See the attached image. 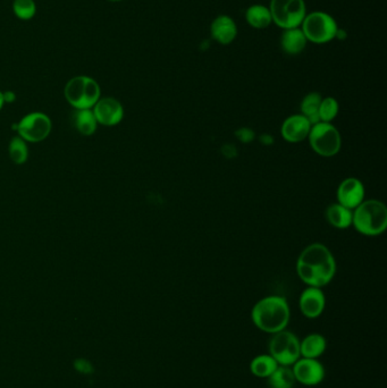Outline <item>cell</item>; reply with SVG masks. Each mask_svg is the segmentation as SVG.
<instances>
[{
	"label": "cell",
	"mask_w": 387,
	"mask_h": 388,
	"mask_svg": "<svg viewBox=\"0 0 387 388\" xmlns=\"http://www.w3.org/2000/svg\"><path fill=\"white\" fill-rule=\"evenodd\" d=\"M296 272L306 285L319 287L331 283L336 274V261L329 247L314 243L301 252L296 262Z\"/></svg>",
	"instance_id": "obj_1"
},
{
	"label": "cell",
	"mask_w": 387,
	"mask_h": 388,
	"mask_svg": "<svg viewBox=\"0 0 387 388\" xmlns=\"http://www.w3.org/2000/svg\"><path fill=\"white\" fill-rule=\"evenodd\" d=\"M290 318V305L285 297L279 295L264 297L251 311V319L256 327L272 335L284 330Z\"/></svg>",
	"instance_id": "obj_2"
},
{
	"label": "cell",
	"mask_w": 387,
	"mask_h": 388,
	"mask_svg": "<svg viewBox=\"0 0 387 388\" xmlns=\"http://www.w3.org/2000/svg\"><path fill=\"white\" fill-rule=\"evenodd\" d=\"M352 225L362 235H381L387 228L386 205L378 200L362 201L354 210Z\"/></svg>",
	"instance_id": "obj_3"
},
{
	"label": "cell",
	"mask_w": 387,
	"mask_h": 388,
	"mask_svg": "<svg viewBox=\"0 0 387 388\" xmlns=\"http://www.w3.org/2000/svg\"><path fill=\"white\" fill-rule=\"evenodd\" d=\"M65 98L76 109H91L100 99V88L93 78L76 76L65 86Z\"/></svg>",
	"instance_id": "obj_4"
},
{
	"label": "cell",
	"mask_w": 387,
	"mask_h": 388,
	"mask_svg": "<svg viewBox=\"0 0 387 388\" xmlns=\"http://www.w3.org/2000/svg\"><path fill=\"white\" fill-rule=\"evenodd\" d=\"M308 139L311 149L327 158L340 153L342 147L340 132L331 123L319 122L312 125Z\"/></svg>",
	"instance_id": "obj_5"
},
{
	"label": "cell",
	"mask_w": 387,
	"mask_h": 388,
	"mask_svg": "<svg viewBox=\"0 0 387 388\" xmlns=\"http://www.w3.org/2000/svg\"><path fill=\"white\" fill-rule=\"evenodd\" d=\"M269 353L279 366H293L300 359V341L289 330L273 334L269 340Z\"/></svg>",
	"instance_id": "obj_6"
},
{
	"label": "cell",
	"mask_w": 387,
	"mask_h": 388,
	"mask_svg": "<svg viewBox=\"0 0 387 388\" xmlns=\"http://www.w3.org/2000/svg\"><path fill=\"white\" fill-rule=\"evenodd\" d=\"M269 11L272 20L287 30L302 24L306 17V4L304 0H272Z\"/></svg>",
	"instance_id": "obj_7"
},
{
	"label": "cell",
	"mask_w": 387,
	"mask_h": 388,
	"mask_svg": "<svg viewBox=\"0 0 387 388\" xmlns=\"http://www.w3.org/2000/svg\"><path fill=\"white\" fill-rule=\"evenodd\" d=\"M302 32L306 40L315 44H326L336 36L337 24L331 15L316 11L304 17Z\"/></svg>",
	"instance_id": "obj_8"
},
{
	"label": "cell",
	"mask_w": 387,
	"mask_h": 388,
	"mask_svg": "<svg viewBox=\"0 0 387 388\" xmlns=\"http://www.w3.org/2000/svg\"><path fill=\"white\" fill-rule=\"evenodd\" d=\"M17 132L24 141H43L51 132V118L43 113H31L17 123Z\"/></svg>",
	"instance_id": "obj_9"
},
{
	"label": "cell",
	"mask_w": 387,
	"mask_h": 388,
	"mask_svg": "<svg viewBox=\"0 0 387 388\" xmlns=\"http://www.w3.org/2000/svg\"><path fill=\"white\" fill-rule=\"evenodd\" d=\"M293 374L296 382L306 386H316L325 378V368L318 359H299L293 364Z\"/></svg>",
	"instance_id": "obj_10"
},
{
	"label": "cell",
	"mask_w": 387,
	"mask_h": 388,
	"mask_svg": "<svg viewBox=\"0 0 387 388\" xmlns=\"http://www.w3.org/2000/svg\"><path fill=\"white\" fill-rule=\"evenodd\" d=\"M92 111L97 122L105 126L120 124L124 117L122 103L114 98H103L98 100Z\"/></svg>",
	"instance_id": "obj_11"
},
{
	"label": "cell",
	"mask_w": 387,
	"mask_h": 388,
	"mask_svg": "<svg viewBox=\"0 0 387 388\" xmlns=\"http://www.w3.org/2000/svg\"><path fill=\"white\" fill-rule=\"evenodd\" d=\"M365 192L361 180L356 178H346L337 189V203L354 210L362 201H365Z\"/></svg>",
	"instance_id": "obj_12"
},
{
	"label": "cell",
	"mask_w": 387,
	"mask_h": 388,
	"mask_svg": "<svg viewBox=\"0 0 387 388\" xmlns=\"http://www.w3.org/2000/svg\"><path fill=\"white\" fill-rule=\"evenodd\" d=\"M300 310L304 317L309 319H316L323 314L326 305L325 294L319 287L309 286L301 294L299 300Z\"/></svg>",
	"instance_id": "obj_13"
},
{
	"label": "cell",
	"mask_w": 387,
	"mask_h": 388,
	"mask_svg": "<svg viewBox=\"0 0 387 388\" xmlns=\"http://www.w3.org/2000/svg\"><path fill=\"white\" fill-rule=\"evenodd\" d=\"M311 126L304 115H292L287 117L282 125V136L287 142L299 143L308 138Z\"/></svg>",
	"instance_id": "obj_14"
},
{
	"label": "cell",
	"mask_w": 387,
	"mask_h": 388,
	"mask_svg": "<svg viewBox=\"0 0 387 388\" xmlns=\"http://www.w3.org/2000/svg\"><path fill=\"white\" fill-rule=\"evenodd\" d=\"M212 38L222 45H229L237 34V25L231 17L220 15L212 22L210 28Z\"/></svg>",
	"instance_id": "obj_15"
},
{
	"label": "cell",
	"mask_w": 387,
	"mask_h": 388,
	"mask_svg": "<svg viewBox=\"0 0 387 388\" xmlns=\"http://www.w3.org/2000/svg\"><path fill=\"white\" fill-rule=\"evenodd\" d=\"M327 347L326 339L321 334L314 333L306 336L300 342V353L302 358L318 359L325 353Z\"/></svg>",
	"instance_id": "obj_16"
},
{
	"label": "cell",
	"mask_w": 387,
	"mask_h": 388,
	"mask_svg": "<svg viewBox=\"0 0 387 388\" xmlns=\"http://www.w3.org/2000/svg\"><path fill=\"white\" fill-rule=\"evenodd\" d=\"M326 219L333 228L346 230L352 225L354 210L346 208L340 203H333L327 208Z\"/></svg>",
	"instance_id": "obj_17"
},
{
	"label": "cell",
	"mask_w": 387,
	"mask_h": 388,
	"mask_svg": "<svg viewBox=\"0 0 387 388\" xmlns=\"http://www.w3.org/2000/svg\"><path fill=\"white\" fill-rule=\"evenodd\" d=\"M281 45L289 55H298L306 48V36L300 29H287L282 36Z\"/></svg>",
	"instance_id": "obj_18"
},
{
	"label": "cell",
	"mask_w": 387,
	"mask_h": 388,
	"mask_svg": "<svg viewBox=\"0 0 387 388\" xmlns=\"http://www.w3.org/2000/svg\"><path fill=\"white\" fill-rule=\"evenodd\" d=\"M72 123L82 136H92L97 130V120L90 109H76L72 114Z\"/></svg>",
	"instance_id": "obj_19"
},
{
	"label": "cell",
	"mask_w": 387,
	"mask_h": 388,
	"mask_svg": "<svg viewBox=\"0 0 387 388\" xmlns=\"http://www.w3.org/2000/svg\"><path fill=\"white\" fill-rule=\"evenodd\" d=\"M321 96L318 92H311L306 95L301 103V115H304L310 124H317L319 121V108H321Z\"/></svg>",
	"instance_id": "obj_20"
},
{
	"label": "cell",
	"mask_w": 387,
	"mask_h": 388,
	"mask_svg": "<svg viewBox=\"0 0 387 388\" xmlns=\"http://www.w3.org/2000/svg\"><path fill=\"white\" fill-rule=\"evenodd\" d=\"M279 364L270 354L258 355L251 361L250 370L256 377L268 378L275 372Z\"/></svg>",
	"instance_id": "obj_21"
},
{
	"label": "cell",
	"mask_w": 387,
	"mask_h": 388,
	"mask_svg": "<svg viewBox=\"0 0 387 388\" xmlns=\"http://www.w3.org/2000/svg\"><path fill=\"white\" fill-rule=\"evenodd\" d=\"M249 24L254 29H265L272 22V14L269 9L262 5H254L249 7L245 14Z\"/></svg>",
	"instance_id": "obj_22"
},
{
	"label": "cell",
	"mask_w": 387,
	"mask_h": 388,
	"mask_svg": "<svg viewBox=\"0 0 387 388\" xmlns=\"http://www.w3.org/2000/svg\"><path fill=\"white\" fill-rule=\"evenodd\" d=\"M296 384V378L292 369L287 366H279L275 372L268 377V385L270 388H293Z\"/></svg>",
	"instance_id": "obj_23"
},
{
	"label": "cell",
	"mask_w": 387,
	"mask_h": 388,
	"mask_svg": "<svg viewBox=\"0 0 387 388\" xmlns=\"http://www.w3.org/2000/svg\"><path fill=\"white\" fill-rule=\"evenodd\" d=\"M9 157L16 165H22L28 160L29 150L26 141L16 136L13 138L9 142Z\"/></svg>",
	"instance_id": "obj_24"
},
{
	"label": "cell",
	"mask_w": 387,
	"mask_h": 388,
	"mask_svg": "<svg viewBox=\"0 0 387 388\" xmlns=\"http://www.w3.org/2000/svg\"><path fill=\"white\" fill-rule=\"evenodd\" d=\"M339 111H340V106L335 98H324L321 100V108H319V121L331 123V121L335 120V117L339 114Z\"/></svg>",
	"instance_id": "obj_25"
},
{
	"label": "cell",
	"mask_w": 387,
	"mask_h": 388,
	"mask_svg": "<svg viewBox=\"0 0 387 388\" xmlns=\"http://www.w3.org/2000/svg\"><path fill=\"white\" fill-rule=\"evenodd\" d=\"M14 13L21 20H31L36 14V4L33 0H15Z\"/></svg>",
	"instance_id": "obj_26"
},
{
	"label": "cell",
	"mask_w": 387,
	"mask_h": 388,
	"mask_svg": "<svg viewBox=\"0 0 387 388\" xmlns=\"http://www.w3.org/2000/svg\"><path fill=\"white\" fill-rule=\"evenodd\" d=\"M76 368L78 369L80 372H91V364L86 360L76 361Z\"/></svg>",
	"instance_id": "obj_27"
},
{
	"label": "cell",
	"mask_w": 387,
	"mask_h": 388,
	"mask_svg": "<svg viewBox=\"0 0 387 388\" xmlns=\"http://www.w3.org/2000/svg\"><path fill=\"white\" fill-rule=\"evenodd\" d=\"M4 103H14L15 99H16V96H15L14 92L7 91L5 93H3Z\"/></svg>",
	"instance_id": "obj_28"
},
{
	"label": "cell",
	"mask_w": 387,
	"mask_h": 388,
	"mask_svg": "<svg viewBox=\"0 0 387 388\" xmlns=\"http://www.w3.org/2000/svg\"><path fill=\"white\" fill-rule=\"evenodd\" d=\"M4 103H4L3 93L0 92V111H1V108H3Z\"/></svg>",
	"instance_id": "obj_29"
},
{
	"label": "cell",
	"mask_w": 387,
	"mask_h": 388,
	"mask_svg": "<svg viewBox=\"0 0 387 388\" xmlns=\"http://www.w3.org/2000/svg\"><path fill=\"white\" fill-rule=\"evenodd\" d=\"M110 1H120V0H110Z\"/></svg>",
	"instance_id": "obj_30"
}]
</instances>
